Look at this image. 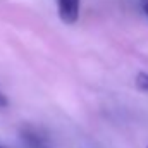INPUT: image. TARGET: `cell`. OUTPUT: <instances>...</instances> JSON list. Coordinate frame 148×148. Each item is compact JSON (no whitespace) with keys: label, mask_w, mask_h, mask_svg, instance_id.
<instances>
[{"label":"cell","mask_w":148,"mask_h":148,"mask_svg":"<svg viewBox=\"0 0 148 148\" xmlns=\"http://www.w3.org/2000/svg\"><path fill=\"white\" fill-rule=\"evenodd\" d=\"M55 3H57V14L62 23L74 24L79 19L81 0H55Z\"/></svg>","instance_id":"cell-1"},{"label":"cell","mask_w":148,"mask_h":148,"mask_svg":"<svg viewBox=\"0 0 148 148\" xmlns=\"http://www.w3.org/2000/svg\"><path fill=\"white\" fill-rule=\"evenodd\" d=\"M21 138L28 148H45V136L33 126H23Z\"/></svg>","instance_id":"cell-2"},{"label":"cell","mask_w":148,"mask_h":148,"mask_svg":"<svg viewBox=\"0 0 148 148\" xmlns=\"http://www.w3.org/2000/svg\"><path fill=\"white\" fill-rule=\"evenodd\" d=\"M134 83H136V88L140 91H147L148 93V73H138Z\"/></svg>","instance_id":"cell-3"},{"label":"cell","mask_w":148,"mask_h":148,"mask_svg":"<svg viewBox=\"0 0 148 148\" xmlns=\"http://www.w3.org/2000/svg\"><path fill=\"white\" fill-rule=\"evenodd\" d=\"M141 9H143V12L148 16V0H141Z\"/></svg>","instance_id":"cell-4"},{"label":"cell","mask_w":148,"mask_h":148,"mask_svg":"<svg viewBox=\"0 0 148 148\" xmlns=\"http://www.w3.org/2000/svg\"><path fill=\"white\" fill-rule=\"evenodd\" d=\"M3 105H7V98L0 93V107H3Z\"/></svg>","instance_id":"cell-5"},{"label":"cell","mask_w":148,"mask_h":148,"mask_svg":"<svg viewBox=\"0 0 148 148\" xmlns=\"http://www.w3.org/2000/svg\"><path fill=\"white\" fill-rule=\"evenodd\" d=\"M0 148H5V147H2V145H0Z\"/></svg>","instance_id":"cell-6"}]
</instances>
